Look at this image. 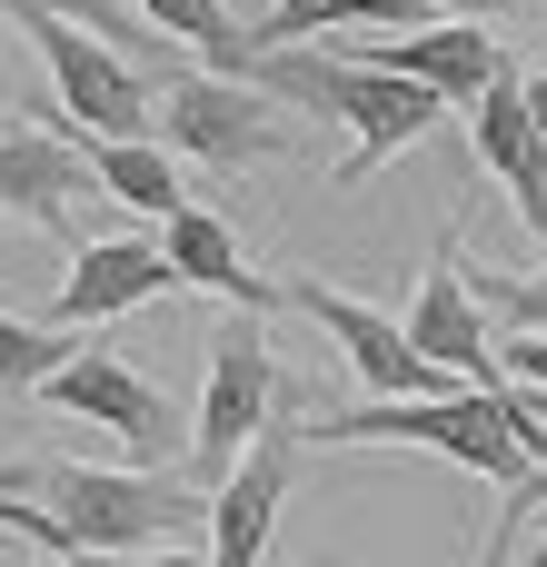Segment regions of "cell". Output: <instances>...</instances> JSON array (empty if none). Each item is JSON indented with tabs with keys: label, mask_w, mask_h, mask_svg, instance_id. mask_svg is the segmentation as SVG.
I'll return each instance as SVG.
<instances>
[{
	"label": "cell",
	"mask_w": 547,
	"mask_h": 567,
	"mask_svg": "<svg viewBox=\"0 0 547 567\" xmlns=\"http://www.w3.org/2000/svg\"><path fill=\"white\" fill-rule=\"evenodd\" d=\"M468 299H478L488 319H508V329L547 339V279H508V269H478V279H468Z\"/></svg>",
	"instance_id": "44dd1931"
},
{
	"label": "cell",
	"mask_w": 547,
	"mask_h": 567,
	"mask_svg": "<svg viewBox=\"0 0 547 567\" xmlns=\"http://www.w3.org/2000/svg\"><path fill=\"white\" fill-rule=\"evenodd\" d=\"M299 449H309V419H269V429L239 449V468L209 488V567H259L269 528H279V498H289Z\"/></svg>",
	"instance_id": "30bf717a"
},
{
	"label": "cell",
	"mask_w": 547,
	"mask_h": 567,
	"mask_svg": "<svg viewBox=\"0 0 547 567\" xmlns=\"http://www.w3.org/2000/svg\"><path fill=\"white\" fill-rule=\"evenodd\" d=\"M399 329H409V349L438 359L458 389H498V339H488V309L468 299L458 229H438V249H429V269H419V299L399 309Z\"/></svg>",
	"instance_id": "8fae6325"
},
{
	"label": "cell",
	"mask_w": 547,
	"mask_h": 567,
	"mask_svg": "<svg viewBox=\"0 0 547 567\" xmlns=\"http://www.w3.org/2000/svg\"><path fill=\"white\" fill-rule=\"evenodd\" d=\"M30 50H40L50 100H60V120H70L80 140H149V130H159V80H149L130 50L90 40L80 20H30Z\"/></svg>",
	"instance_id": "8992f818"
},
{
	"label": "cell",
	"mask_w": 547,
	"mask_h": 567,
	"mask_svg": "<svg viewBox=\"0 0 547 567\" xmlns=\"http://www.w3.org/2000/svg\"><path fill=\"white\" fill-rule=\"evenodd\" d=\"M40 399H50L60 419L110 429V439L130 449V468H169V458H189V419H179V409H169V389H159V379H140L120 349H80Z\"/></svg>",
	"instance_id": "52a82bcc"
},
{
	"label": "cell",
	"mask_w": 547,
	"mask_h": 567,
	"mask_svg": "<svg viewBox=\"0 0 547 567\" xmlns=\"http://www.w3.org/2000/svg\"><path fill=\"white\" fill-rule=\"evenodd\" d=\"M528 120H538V140H547V70H528Z\"/></svg>",
	"instance_id": "cb8c5ba5"
},
{
	"label": "cell",
	"mask_w": 547,
	"mask_h": 567,
	"mask_svg": "<svg viewBox=\"0 0 547 567\" xmlns=\"http://www.w3.org/2000/svg\"><path fill=\"white\" fill-rule=\"evenodd\" d=\"M130 10H140L159 40H179L199 70H229V80L249 70V30L229 20V0H130Z\"/></svg>",
	"instance_id": "d6986e66"
},
{
	"label": "cell",
	"mask_w": 547,
	"mask_h": 567,
	"mask_svg": "<svg viewBox=\"0 0 547 567\" xmlns=\"http://www.w3.org/2000/svg\"><path fill=\"white\" fill-rule=\"evenodd\" d=\"M70 359H80L70 329H50V319H10V309H0V389H10V399H40Z\"/></svg>",
	"instance_id": "ffe728a7"
},
{
	"label": "cell",
	"mask_w": 547,
	"mask_h": 567,
	"mask_svg": "<svg viewBox=\"0 0 547 567\" xmlns=\"http://www.w3.org/2000/svg\"><path fill=\"white\" fill-rule=\"evenodd\" d=\"M289 309L339 339V359L369 379V399H448V389H458L438 359L409 349V329H399L389 309H369V299H349V289H329V279H289Z\"/></svg>",
	"instance_id": "9c48e42d"
},
{
	"label": "cell",
	"mask_w": 547,
	"mask_h": 567,
	"mask_svg": "<svg viewBox=\"0 0 547 567\" xmlns=\"http://www.w3.org/2000/svg\"><path fill=\"white\" fill-rule=\"evenodd\" d=\"M0 100H10V50H0Z\"/></svg>",
	"instance_id": "d4e9b609"
},
{
	"label": "cell",
	"mask_w": 547,
	"mask_h": 567,
	"mask_svg": "<svg viewBox=\"0 0 547 567\" xmlns=\"http://www.w3.org/2000/svg\"><path fill=\"white\" fill-rule=\"evenodd\" d=\"M349 60H369V70H389V80H419V90H438L448 110H468L498 70H508V50L488 40V20H429V30H359V40H339Z\"/></svg>",
	"instance_id": "4fadbf2b"
},
{
	"label": "cell",
	"mask_w": 547,
	"mask_h": 567,
	"mask_svg": "<svg viewBox=\"0 0 547 567\" xmlns=\"http://www.w3.org/2000/svg\"><path fill=\"white\" fill-rule=\"evenodd\" d=\"M90 179H100V189H110L120 209L159 219V229H169V219L189 209V179L169 169V150H159V140H90Z\"/></svg>",
	"instance_id": "e0dca14e"
},
{
	"label": "cell",
	"mask_w": 547,
	"mask_h": 567,
	"mask_svg": "<svg viewBox=\"0 0 547 567\" xmlns=\"http://www.w3.org/2000/svg\"><path fill=\"white\" fill-rule=\"evenodd\" d=\"M528 567H547V538H538V558H528Z\"/></svg>",
	"instance_id": "484cf974"
},
{
	"label": "cell",
	"mask_w": 547,
	"mask_h": 567,
	"mask_svg": "<svg viewBox=\"0 0 547 567\" xmlns=\"http://www.w3.org/2000/svg\"><path fill=\"white\" fill-rule=\"evenodd\" d=\"M468 169L508 189V209L528 219V239H538V259H547V140H538V120H528V70H498L468 100Z\"/></svg>",
	"instance_id": "7c38bea8"
},
{
	"label": "cell",
	"mask_w": 547,
	"mask_h": 567,
	"mask_svg": "<svg viewBox=\"0 0 547 567\" xmlns=\"http://www.w3.org/2000/svg\"><path fill=\"white\" fill-rule=\"evenodd\" d=\"M239 80H259L269 100H299V110H319V120L349 130L329 189H369L399 150H419V140L448 130V100H438V90L389 80V70H369V60H349V50H259Z\"/></svg>",
	"instance_id": "6da1fadb"
},
{
	"label": "cell",
	"mask_w": 547,
	"mask_h": 567,
	"mask_svg": "<svg viewBox=\"0 0 547 567\" xmlns=\"http://www.w3.org/2000/svg\"><path fill=\"white\" fill-rule=\"evenodd\" d=\"M159 150L199 169H269V159H299V130H289V100H269L259 80L179 70L159 80Z\"/></svg>",
	"instance_id": "5b68a950"
},
{
	"label": "cell",
	"mask_w": 547,
	"mask_h": 567,
	"mask_svg": "<svg viewBox=\"0 0 547 567\" xmlns=\"http://www.w3.org/2000/svg\"><path fill=\"white\" fill-rule=\"evenodd\" d=\"M0 20H20V30H30V20H80L90 40L130 50V60L149 70V80H179V40H159V30H149V20H140L130 0H0Z\"/></svg>",
	"instance_id": "ac0fdd59"
},
{
	"label": "cell",
	"mask_w": 547,
	"mask_h": 567,
	"mask_svg": "<svg viewBox=\"0 0 547 567\" xmlns=\"http://www.w3.org/2000/svg\"><path fill=\"white\" fill-rule=\"evenodd\" d=\"M498 379H518V389H547V339L508 329V339H498Z\"/></svg>",
	"instance_id": "7402d4cb"
},
{
	"label": "cell",
	"mask_w": 547,
	"mask_h": 567,
	"mask_svg": "<svg viewBox=\"0 0 547 567\" xmlns=\"http://www.w3.org/2000/svg\"><path fill=\"white\" fill-rule=\"evenodd\" d=\"M429 30L438 10L429 0H269L259 20H249V60L259 50H309V40H329V30Z\"/></svg>",
	"instance_id": "2e32d148"
},
{
	"label": "cell",
	"mask_w": 547,
	"mask_h": 567,
	"mask_svg": "<svg viewBox=\"0 0 547 567\" xmlns=\"http://www.w3.org/2000/svg\"><path fill=\"white\" fill-rule=\"evenodd\" d=\"M438 20H508V0H429Z\"/></svg>",
	"instance_id": "603a6c76"
},
{
	"label": "cell",
	"mask_w": 547,
	"mask_h": 567,
	"mask_svg": "<svg viewBox=\"0 0 547 567\" xmlns=\"http://www.w3.org/2000/svg\"><path fill=\"white\" fill-rule=\"evenodd\" d=\"M159 249H169V269H179V289H209V299H229L239 319H269V309H289V279H269L259 259H249V239L219 219V209H179L169 229H159Z\"/></svg>",
	"instance_id": "9a60e30c"
},
{
	"label": "cell",
	"mask_w": 547,
	"mask_h": 567,
	"mask_svg": "<svg viewBox=\"0 0 547 567\" xmlns=\"http://www.w3.org/2000/svg\"><path fill=\"white\" fill-rule=\"evenodd\" d=\"M269 419H319V409L299 399V379L279 369V349H269L259 319L209 329V379H199V409H189V468L219 488V478L239 468V449H249Z\"/></svg>",
	"instance_id": "277c9868"
},
{
	"label": "cell",
	"mask_w": 547,
	"mask_h": 567,
	"mask_svg": "<svg viewBox=\"0 0 547 567\" xmlns=\"http://www.w3.org/2000/svg\"><path fill=\"white\" fill-rule=\"evenodd\" d=\"M90 189H100V179H90V140L60 120V100H30V120L0 130V219H30V229H50L60 249H80L70 209H80Z\"/></svg>",
	"instance_id": "ba28073f"
},
{
	"label": "cell",
	"mask_w": 547,
	"mask_h": 567,
	"mask_svg": "<svg viewBox=\"0 0 547 567\" xmlns=\"http://www.w3.org/2000/svg\"><path fill=\"white\" fill-rule=\"evenodd\" d=\"M10 488H40V508L60 518L70 558H149V548L209 538V498H189L169 468H80V458H30V468H10Z\"/></svg>",
	"instance_id": "7a4b0ae2"
},
{
	"label": "cell",
	"mask_w": 547,
	"mask_h": 567,
	"mask_svg": "<svg viewBox=\"0 0 547 567\" xmlns=\"http://www.w3.org/2000/svg\"><path fill=\"white\" fill-rule=\"evenodd\" d=\"M169 289H179V269H169L159 239H80L60 289H50V329H110V319H130Z\"/></svg>",
	"instance_id": "5bb4252c"
},
{
	"label": "cell",
	"mask_w": 547,
	"mask_h": 567,
	"mask_svg": "<svg viewBox=\"0 0 547 567\" xmlns=\"http://www.w3.org/2000/svg\"><path fill=\"white\" fill-rule=\"evenodd\" d=\"M309 449H429L488 488H518L538 458L508 429V389H448V399H369V409H329L309 419Z\"/></svg>",
	"instance_id": "3957f363"
}]
</instances>
